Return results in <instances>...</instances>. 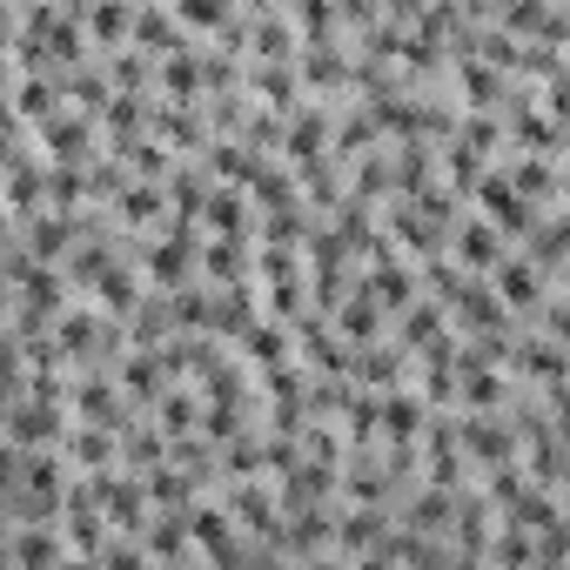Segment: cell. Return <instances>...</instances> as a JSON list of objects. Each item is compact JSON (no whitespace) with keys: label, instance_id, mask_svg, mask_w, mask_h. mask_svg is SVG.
Wrapping results in <instances>:
<instances>
[{"label":"cell","instance_id":"obj_8","mask_svg":"<svg viewBox=\"0 0 570 570\" xmlns=\"http://www.w3.org/2000/svg\"><path fill=\"white\" fill-rule=\"evenodd\" d=\"M115 456H121V436L115 430H95V423H75L68 430V463H81L88 476H101Z\"/></svg>","mask_w":570,"mask_h":570},{"label":"cell","instance_id":"obj_6","mask_svg":"<svg viewBox=\"0 0 570 570\" xmlns=\"http://www.w3.org/2000/svg\"><path fill=\"white\" fill-rule=\"evenodd\" d=\"M456 436H463V450H470L476 463H490V470H510V456H517V436H510L503 416H470Z\"/></svg>","mask_w":570,"mask_h":570},{"label":"cell","instance_id":"obj_5","mask_svg":"<svg viewBox=\"0 0 570 570\" xmlns=\"http://www.w3.org/2000/svg\"><path fill=\"white\" fill-rule=\"evenodd\" d=\"M383 316H390V309H383V303H376V296L363 289V282H356V296H350V303L336 309V336H343V343H350V350L363 356V350H370V343L383 336Z\"/></svg>","mask_w":570,"mask_h":570},{"label":"cell","instance_id":"obj_13","mask_svg":"<svg viewBox=\"0 0 570 570\" xmlns=\"http://www.w3.org/2000/svg\"><path fill=\"white\" fill-rule=\"evenodd\" d=\"M242 350H248L255 363L282 370V356H289V330H268V323H248V330H242Z\"/></svg>","mask_w":570,"mask_h":570},{"label":"cell","instance_id":"obj_1","mask_svg":"<svg viewBox=\"0 0 570 570\" xmlns=\"http://www.w3.org/2000/svg\"><path fill=\"white\" fill-rule=\"evenodd\" d=\"M61 537H68L61 523H14L8 563H14V570H61V563H68V543H61Z\"/></svg>","mask_w":570,"mask_h":570},{"label":"cell","instance_id":"obj_15","mask_svg":"<svg viewBox=\"0 0 570 570\" xmlns=\"http://www.w3.org/2000/svg\"><path fill=\"white\" fill-rule=\"evenodd\" d=\"M303 570H343V563H336V557H316V563H303Z\"/></svg>","mask_w":570,"mask_h":570},{"label":"cell","instance_id":"obj_9","mask_svg":"<svg viewBox=\"0 0 570 570\" xmlns=\"http://www.w3.org/2000/svg\"><path fill=\"white\" fill-rule=\"evenodd\" d=\"M423 430H430L423 396H383V436H390V450H410Z\"/></svg>","mask_w":570,"mask_h":570},{"label":"cell","instance_id":"obj_14","mask_svg":"<svg viewBox=\"0 0 570 570\" xmlns=\"http://www.w3.org/2000/svg\"><path fill=\"white\" fill-rule=\"evenodd\" d=\"M356 570H396V557H363Z\"/></svg>","mask_w":570,"mask_h":570},{"label":"cell","instance_id":"obj_17","mask_svg":"<svg viewBox=\"0 0 570 570\" xmlns=\"http://www.w3.org/2000/svg\"><path fill=\"white\" fill-rule=\"evenodd\" d=\"M161 570H195V563H161Z\"/></svg>","mask_w":570,"mask_h":570},{"label":"cell","instance_id":"obj_4","mask_svg":"<svg viewBox=\"0 0 570 570\" xmlns=\"http://www.w3.org/2000/svg\"><path fill=\"white\" fill-rule=\"evenodd\" d=\"M510 363L530 376V383H543V390H563L570 383V356H563V343H537V336H523V343H510Z\"/></svg>","mask_w":570,"mask_h":570},{"label":"cell","instance_id":"obj_2","mask_svg":"<svg viewBox=\"0 0 570 570\" xmlns=\"http://www.w3.org/2000/svg\"><path fill=\"white\" fill-rule=\"evenodd\" d=\"M188 262H202V255H195V228H188V222H175V228H168V242H148V248H141V268L161 282L168 296H181Z\"/></svg>","mask_w":570,"mask_h":570},{"label":"cell","instance_id":"obj_12","mask_svg":"<svg viewBox=\"0 0 570 570\" xmlns=\"http://www.w3.org/2000/svg\"><path fill=\"white\" fill-rule=\"evenodd\" d=\"M155 416H161V436H188V430H202V416H208V410H202L188 390H168V396L155 403Z\"/></svg>","mask_w":570,"mask_h":570},{"label":"cell","instance_id":"obj_3","mask_svg":"<svg viewBox=\"0 0 570 570\" xmlns=\"http://www.w3.org/2000/svg\"><path fill=\"white\" fill-rule=\"evenodd\" d=\"M450 248H456L450 262H456L463 275H470V268H490V275L503 268V228H497V222H483V215H463V222H456V235H450Z\"/></svg>","mask_w":570,"mask_h":570},{"label":"cell","instance_id":"obj_11","mask_svg":"<svg viewBox=\"0 0 570 570\" xmlns=\"http://www.w3.org/2000/svg\"><path fill=\"white\" fill-rule=\"evenodd\" d=\"M202 222L222 235V242H242V188H208V208H202Z\"/></svg>","mask_w":570,"mask_h":570},{"label":"cell","instance_id":"obj_7","mask_svg":"<svg viewBox=\"0 0 570 570\" xmlns=\"http://www.w3.org/2000/svg\"><path fill=\"white\" fill-rule=\"evenodd\" d=\"M490 282H497V303H503V309H537V303H543V268L523 262V255H503V268H497Z\"/></svg>","mask_w":570,"mask_h":570},{"label":"cell","instance_id":"obj_16","mask_svg":"<svg viewBox=\"0 0 570 570\" xmlns=\"http://www.w3.org/2000/svg\"><path fill=\"white\" fill-rule=\"evenodd\" d=\"M563 510H570V470H563Z\"/></svg>","mask_w":570,"mask_h":570},{"label":"cell","instance_id":"obj_10","mask_svg":"<svg viewBox=\"0 0 570 570\" xmlns=\"http://www.w3.org/2000/svg\"><path fill=\"white\" fill-rule=\"evenodd\" d=\"M115 215H121L128 228H155V222L168 215V188H161V181H135V188L115 202Z\"/></svg>","mask_w":570,"mask_h":570}]
</instances>
